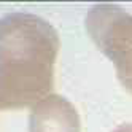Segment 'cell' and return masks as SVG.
Returning <instances> with one entry per match:
<instances>
[{
    "mask_svg": "<svg viewBox=\"0 0 132 132\" xmlns=\"http://www.w3.org/2000/svg\"><path fill=\"white\" fill-rule=\"evenodd\" d=\"M61 40L54 27L30 13L0 18V110L34 107L54 86Z\"/></svg>",
    "mask_w": 132,
    "mask_h": 132,
    "instance_id": "cell-1",
    "label": "cell"
},
{
    "mask_svg": "<svg viewBox=\"0 0 132 132\" xmlns=\"http://www.w3.org/2000/svg\"><path fill=\"white\" fill-rule=\"evenodd\" d=\"M86 30L115 64L121 84L132 92V14L118 5H94L86 14Z\"/></svg>",
    "mask_w": 132,
    "mask_h": 132,
    "instance_id": "cell-2",
    "label": "cell"
},
{
    "mask_svg": "<svg viewBox=\"0 0 132 132\" xmlns=\"http://www.w3.org/2000/svg\"><path fill=\"white\" fill-rule=\"evenodd\" d=\"M30 132H81L77 108L59 94H50L32 107Z\"/></svg>",
    "mask_w": 132,
    "mask_h": 132,
    "instance_id": "cell-3",
    "label": "cell"
},
{
    "mask_svg": "<svg viewBox=\"0 0 132 132\" xmlns=\"http://www.w3.org/2000/svg\"><path fill=\"white\" fill-rule=\"evenodd\" d=\"M113 132H132V122H127V124H122L119 127H116Z\"/></svg>",
    "mask_w": 132,
    "mask_h": 132,
    "instance_id": "cell-4",
    "label": "cell"
}]
</instances>
